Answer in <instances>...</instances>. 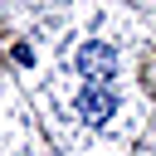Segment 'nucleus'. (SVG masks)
Wrapping results in <instances>:
<instances>
[{"label":"nucleus","instance_id":"f257e3e1","mask_svg":"<svg viewBox=\"0 0 156 156\" xmlns=\"http://www.w3.org/2000/svg\"><path fill=\"white\" fill-rule=\"evenodd\" d=\"M78 78L83 83H112L117 78V49L102 39H88L78 49Z\"/></svg>","mask_w":156,"mask_h":156},{"label":"nucleus","instance_id":"f03ea898","mask_svg":"<svg viewBox=\"0 0 156 156\" xmlns=\"http://www.w3.org/2000/svg\"><path fill=\"white\" fill-rule=\"evenodd\" d=\"M78 117L93 127H107L117 117V88L112 83H83L78 88Z\"/></svg>","mask_w":156,"mask_h":156}]
</instances>
